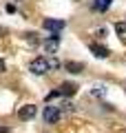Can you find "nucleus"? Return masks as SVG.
Returning <instances> with one entry per match:
<instances>
[{
	"label": "nucleus",
	"instance_id": "obj_9",
	"mask_svg": "<svg viewBox=\"0 0 126 133\" xmlns=\"http://www.w3.org/2000/svg\"><path fill=\"white\" fill-rule=\"evenodd\" d=\"M108 7H111V0H97L95 2V9H100V11H106Z\"/></svg>",
	"mask_w": 126,
	"mask_h": 133
},
{
	"label": "nucleus",
	"instance_id": "obj_1",
	"mask_svg": "<svg viewBox=\"0 0 126 133\" xmlns=\"http://www.w3.org/2000/svg\"><path fill=\"white\" fill-rule=\"evenodd\" d=\"M29 71L36 73V76H44V73H49V71H51L49 58H36V60H31V64H29Z\"/></svg>",
	"mask_w": 126,
	"mask_h": 133
},
{
	"label": "nucleus",
	"instance_id": "obj_7",
	"mask_svg": "<svg viewBox=\"0 0 126 133\" xmlns=\"http://www.w3.org/2000/svg\"><path fill=\"white\" fill-rule=\"evenodd\" d=\"M64 69H66V71H71V73H80V71H84V64H82V62L69 60V62H64Z\"/></svg>",
	"mask_w": 126,
	"mask_h": 133
},
{
	"label": "nucleus",
	"instance_id": "obj_4",
	"mask_svg": "<svg viewBox=\"0 0 126 133\" xmlns=\"http://www.w3.org/2000/svg\"><path fill=\"white\" fill-rule=\"evenodd\" d=\"M42 47H44V51H47V53H55L58 47H60V36H58V33H53L51 38L44 40V44H42Z\"/></svg>",
	"mask_w": 126,
	"mask_h": 133
},
{
	"label": "nucleus",
	"instance_id": "obj_12",
	"mask_svg": "<svg viewBox=\"0 0 126 133\" xmlns=\"http://www.w3.org/2000/svg\"><path fill=\"white\" fill-rule=\"evenodd\" d=\"M5 71V60H0V73Z\"/></svg>",
	"mask_w": 126,
	"mask_h": 133
},
{
	"label": "nucleus",
	"instance_id": "obj_3",
	"mask_svg": "<svg viewBox=\"0 0 126 133\" xmlns=\"http://www.w3.org/2000/svg\"><path fill=\"white\" fill-rule=\"evenodd\" d=\"M62 118V109L60 107H47L44 109V122L47 124H55Z\"/></svg>",
	"mask_w": 126,
	"mask_h": 133
},
{
	"label": "nucleus",
	"instance_id": "obj_2",
	"mask_svg": "<svg viewBox=\"0 0 126 133\" xmlns=\"http://www.w3.org/2000/svg\"><path fill=\"white\" fill-rule=\"evenodd\" d=\"M42 27L47 29V31H51V33H60L62 29L66 27V22L64 20H55V18H47L44 22H42Z\"/></svg>",
	"mask_w": 126,
	"mask_h": 133
},
{
	"label": "nucleus",
	"instance_id": "obj_13",
	"mask_svg": "<svg viewBox=\"0 0 126 133\" xmlns=\"http://www.w3.org/2000/svg\"><path fill=\"white\" fill-rule=\"evenodd\" d=\"M0 133H9V129H7V127H0Z\"/></svg>",
	"mask_w": 126,
	"mask_h": 133
},
{
	"label": "nucleus",
	"instance_id": "obj_6",
	"mask_svg": "<svg viewBox=\"0 0 126 133\" xmlns=\"http://www.w3.org/2000/svg\"><path fill=\"white\" fill-rule=\"evenodd\" d=\"M91 51H93V56H97V58H108L111 53H108V49L106 47H102V44H91Z\"/></svg>",
	"mask_w": 126,
	"mask_h": 133
},
{
	"label": "nucleus",
	"instance_id": "obj_10",
	"mask_svg": "<svg viewBox=\"0 0 126 133\" xmlns=\"http://www.w3.org/2000/svg\"><path fill=\"white\" fill-rule=\"evenodd\" d=\"M115 31L120 33V36H126V22H117L115 24Z\"/></svg>",
	"mask_w": 126,
	"mask_h": 133
},
{
	"label": "nucleus",
	"instance_id": "obj_8",
	"mask_svg": "<svg viewBox=\"0 0 126 133\" xmlns=\"http://www.w3.org/2000/svg\"><path fill=\"white\" fill-rule=\"evenodd\" d=\"M58 91H60V95H73V93H75V84L66 82V84H62V87H60Z\"/></svg>",
	"mask_w": 126,
	"mask_h": 133
},
{
	"label": "nucleus",
	"instance_id": "obj_5",
	"mask_svg": "<svg viewBox=\"0 0 126 133\" xmlns=\"http://www.w3.org/2000/svg\"><path fill=\"white\" fill-rule=\"evenodd\" d=\"M36 113H38V109L33 104H24L22 109L18 111V118L20 120H31V118H36Z\"/></svg>",
	"mask_w": 126,
	"mask_h": 133
},
{
	"label": "nucleus",
	"instance_id": "obj_11",
	"mask_svg": "<svg viewBox=\"0 0 126 133\" xmlns=\"http://www.w3.org/2000/svg\"><path fill=\"white\" fill-rule=\"evenodd\" d=\"M27 42L29 44H36V33H27Z\"/></svg>",
	"mask_w": 126,
	"mask_h": 133
}]
</instances>
